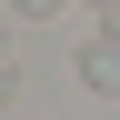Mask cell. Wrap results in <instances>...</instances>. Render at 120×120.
<instances>
[{
  "label": "cell",
  "instance_id": "1",
  "mask_svg": "<svg viewBox=\"0 0 120 120\" xmlns=\"http://www.w3.org/2000/svg\"><path fill=\"white\" fill-rule=\"evenodd\" d=\"M20 10H60V0H20Z\"/></svg>",
  "mask_w": 120,
  "mask_h": 120
}]
</instances>
